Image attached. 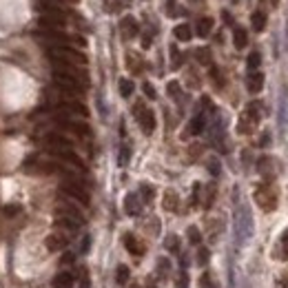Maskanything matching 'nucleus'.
<instances>
[{"label": "nucleus", "mask_w": 288, "mask_h": 288, "mask_svg": "<svg viewBox=\"0 0 288 288\" xmlns=\"http://www.w3.org/2000/svg\"><path fill=\"white\" fill-rule=\"evenodd\" d=\"M44 244H47L49 251H62V248H64L69 242H66V237L62 235V233H51V235L47 237V242H44Z\"/></svg>", "instance_id": "nucleus-17"}, {"label": "nucleus", "mask_w": 288, "mask_h": 288, "mask_svg": "<svg viewBox=\"0 0 288 288\" xmlns=\"http://www.w3.org/2000/svg\"><path fill=\"white\" fill-rule=\"evenodd\" d=\"M69 3H78V0H69Z\"/></svg>", "instance_id": "nucleus-44"}, {"label": "nucleus", "mask_w": 288, "mask_h": 288, "mask_svg": "<svg viewBox=\"0 0 288 288\" xmlns=\"http://www.w3.org/2000/svg\"><path fill=\"white\" fill-rule=\"evenodd\" d=\"M38 25L42 27V31H62L64 16H40Z\"/></svg>", "instance_id": "nucleus-12"}, {"label": "nucleus", "mask_w": 288, "mask_h": 288, "mask_svg": "<svg viewBox=\"0 0 288 288\" xmlns=\"http://www.w3.org/2000/svg\"><path fill=\"white\" fill-rule=\"evenodd\" d=\"M47 151H49L51 158L60 160V162H66V164L76 166V169L85 171V162H82V158L74 151V149H47Z\"/></svg>", "instance_id": "nucleus-8"}, {"label": "nucleus", "mask_w": 288, "mask_h": 288, "mask_svg": "<svg viewBox=\"0 0 288 288\" xmlns=\"http://www.w3.org/2000/svg\"><path fill=\"white\" fill-rule=\"evenodd\" d=\"M55 213H58V218H69V220L78 222V224H82V222H85V215L80 213V208L71 206V204H60V206L55 208Z\"/></svg>", "instance_id": "nucleus-14"}, {"label": "nucleus", "mask_w": 288, "mask_h": 288, "mask_svg": "<svg viewBox=\"0 0 288 288\" xmlns=\"http://www.w3.org/2000/svg\"><path fill=\"white\" fill-rule=\"evenodd\" d=\"M233 44H235V49H244L248 44V33L244 27H235L233 29Z\"/></svg>", "instance_id": "nucleus-20"}, {"label": "nucleus", "mask_w": 288, "mask_h": 288, "mask_svg": "<svg viewBox=\"0 0 288 288\" xmlns=\"http://www.w3.org/2000/svg\"><path fill=\"white\" fill-rule=\"evenodd\" d=\"M259 118H262V115H259V104L251 102L246 109H244V113L240 118V124H237L240 133H251V129L259 122Z\"/></svg>", "instance_id": "nucleus-6"}, {"label": "nucleus", "mask_w": 288, "mask_h": 288, "mask_svg": "<svg viewBox=\"0 0 288 288\" xmlns=\"http://www.w3.org/2000/svg\"><path fill=\"white\" fill-rule=\"evenodd\" d=\"M120 31H122V38L131 40V38H135L140 33V25H137V20L133 16H124L120 22Z\"/></svg>", "instance_id": "nucleus-11"}, {"label": "nucleus", "mask_w": 288, "mask_h": 288, "mask_svg": "<svg viewBox=\"0 0 288 288\" xmlns=\"http://www.w3.org/2000/svg\"><path fill=\"white\" fill-rule=\"evenodd\" d=\"M171 60H173V62H171V66H173V69H180V66H182V55H180V51H177L175 44L171 47Z\"/></svg>", "instance_id": "nucleus-33"}, {"label": "nucleus", "mask_w": 288, "mask_h": 288, "mask_svg": "<svg viewBox=\"0 0 288 288\" xmlns=\"http://www.w3.org/2000/svg\"><path fill=\"white\" fill-rule=\"evenodd\" d=\"M55 122H58V126H62V129L76 133V135H80V137H89V135H91V126H89L87 122L71 120V118H66V115H55Z\"/></svg>", "instance_id": "nucleus-7"}, {"label": "nucleus", "mask_w": 288, "mask_h": 288, "mask_svg": "<svg viewBox=\"0 0 288 288\" xmlns=\"http://www.w3.org/2000/svg\"><path fill=\"white\" fill-rule=\"evenodd\" d=\"M140 193H142L144 202H151L153 195H155V188H153V186H149V184H142V186H140Z\"/></svg>", "instance_id": "nucleus-34"}, {"label": "nucleus", "mask_w": 288, "mask_h": 288, "mask_svg": "<svg viewBox=\"0 0 288 288\" xmlns=\"http://www.w3.org/2000/svg\"><path fill=\"white\" fill-rule=\"evenodd\" d=\"M44 144H47V149H74V142L69 140L66 135H62V133H47L44 135Z\"/></svg>", "instance_id": "nucleus-10"}, {"label": "nucleus", "mask_w": 288, "mask_h": 288, "mask_svg": "<svg viewBox=\"0 0 288 288\" xmlns=\"http://www.w3.org/2000/svg\"><path fill=\"white\" fill-rule=\"evenodd\" d=\"M47 53H49V60H62V62H71V64H76V66L87 64V55L82 53V51H78V49L66 47V44L49 47Z\"/></svg>", "instance_id": "nucleus-2"}, {"label": "nucleus", "mask_w": 288, "mask_h": 288, "mask_svg": "<svg viewBox=\"0 0 288 288\" xmlns=\"http://www.w3.org/2000/svg\"><path fill=\"white\" fill-rule=\"evenodd\" d=\"M208 257H210L208 248H199V253H197V264H199V266H206Z\"/></svg>", "instance_id": "nucleus-36"}, {"label": "nucleus", "mask_w": 288, "mask_h": 288, "mask_svg": "<svg viewBox=\"0 0 288 288\" xmlns=\"http://www.w3.org/2000/svg\"><path fill=\"white\" fill-rule=\"evenodd\" d=\"M262 64V55H259L257 51H253L251 55H248V60H246V66H248V71H257V66Z\"/></svg>", "instance_id": "nucleus-31"}, {"label": "nucleus", "mask_w": 288, "mask_h": 288, "mask_svg": "<svg viewBox=\"0 0 288 288\" xmlns=\"http://www.w3.org/2000/svg\"><path fill=\"white\" fill-rule=\"evenodd\" d=\"M246 89L253 93V96H257L259 91L264 89V74L262 71H251L246 78Z\"/></svg>", "instance_id": "nucleus-15"}, {"label": "nucleus", "mask_w": 288, "mask_h": 288, "mask_svg": "<svg viewBox=\"0 0 288 288\" xmlns=\"http://www.w3.org/2000/svg\"><path fill=\"white\" fill-rule=\"evenodd\" d=\"M142 89H144V93H147V98H149V100H155V98H158V93H155V89H153L151 85H149V82H144Z\"/></svg>", "instance_id": "nucleus-38"}, {"label": "nucleus", "mask_w": 288, "mask_h": 288, "mask_svg": "<svg viewBox=\"0 0 288 288\" xmlns=\"http://www.w3.org/2000/svg\"><path fill=\"white\" fill-rule=\"evenodd\" d=\"M164 246H166V251L169 253H180V237L177 235H166V240H164Z\"/></svg>", "instance_id": "nucleus-25"}, {"label": "nucleus", "mask_w": 288, "mask_h": 288, "mask_svg": "<svg viewBox=\"0 0 288 288\" xmlns=\"http://www.w3.org/2000/svg\"><path fill=\"white\" fill-rule=\"evenodd\" d=\"M251 25H253V29L257 31V33H262L266 29V14L264 11H253V16H251Z\"/></svg>", "instance_id": "nucleus-22"}, {"label": "nucleus", "mask_w": 288, "mask_h": 288, "mask_svg": "<svg viewBox=\"0 0 288 288\" xmlns=\"http://www.w3.org/2000/svg\"><path fill=\"white\" fill-rule=\"evenodd\" d=\"M58 109L62 111L64 115H80V118H89V109L80 100H60Z\"/></svg>", "instance_id": "nucleus-9"}, {"label": "nucleus", "mask_w": 288, "mask_h": 288, "mask_svg": "<svg viewBox=\"0 0 288 288\" xmlns=\"http://www.w3.org/2000/svg\"><path fill=\"white\" fill-rule=\"evenodd\" d=\"M60 193H64L66 197L76 199V202H80L82 206H89V202H91V197H89L87 188L80 184L78 180H74V177H66V180L60 184Z\"/></svg>", "instance_id": "nucleus-3"}, {"label": "nucleus", "mask_w": 288, "mask_h": 288, "mask_svg": "<svg viewBox=\"0 0 288 288\" xmlns=\"http://www.w3.org/2000/svg\"><path fill=\"white\" fill-rule=\"evenodd\" d=\"M186 235H188V242H191L193 246H199V244H202V233H199L197 226H188Z\"/></svg>", "instance_id": "nucleus-27"}, {"label": "nucleus", "mask_w": 288, "mask_h": 288, "mask_svg": "<svg viewBox=\"0 0 288 288\" xmlns=\"http://www.w3.org/2000/svg\"><path fill=\"white\" fill-rule=\"evenodd\" d=\"M173 36H175L180 42H188V40L193 38V27L186 25V22H182V25H177L175 29H173Z\"/></svg>", "instance_id": "nucleus-18"}, {"label": "nucleus", "mask_w": 288, "mask_h": 288, "mask_svg": "<svg viewBox=\"0 0 288 288\" xmlns=\"http://www.w3.org/2000/svg\"><path fill=\"white\" fill-rule=\"evenodd\" d=\"M133 115H135L137 124H140V129L144 131V135H151L155 131V113L151 109H147L142 102H137L135 107H133Z\"/></svg>", "instance_id": "nucleus-5"}, {"label": "nucleus", "mask_w": 288, "mask_h": 288, "mask_svg": "<svg viewBox=\"0 0 288 288\" xmlns=\"http://www.w3.org/2000/svg\"><path fill=\"white\" fill-rule=\"evenodd\" d=\"M115 277H118V284H120V286H124L126 281H129V266L120 264V266H118V270H115Z\"/></svg>", "instance_id": "nucleus-30"}, {"label": "nucleus", "mask_w": 288, "mask_h": 288, "mask_svg": "<svg viewBox=\"0 0 288 288\" xmlns=\"http://www.w3.org/2000/svg\"><path fill=\"white\" fill-rule=\"evenodd\" d=\"M133 89H135V85H133L129 78H122V80H120V96L122 98H131L133 96Z\"/></svg>", "instance_id": "nucleus-26"}, {"label": "nucleus", "mask_w": 288, "mask_h": 288, "mask_svg": "<svg viewBox=\"0 0 288 288\" xmlns=\"http://www.w3.org/2000/svg\"><path fill=\"white\" fill-rule=\"evenodd\" d=\"M18 210H20L18 206H11V208L7 206V208H5V213H7V215H16V213H18Z\"/></svg>", "instance_id": "nucleus-42"}, {"label": "nucleus", "mask_w": 288, "mask_h": 288, "mask_svg": "<svg viewBox=\"0 0 288 288\" xmlns=\"http://www.w3.org/2000/svg\"><path fill=\"white\" fill-rule=\"evenodd\" d=\"M55 224H58L60 229L69 231V233H76V231H78V229H80V226H82V224H78V222L69 220V218H58V220H55Z\"/></svg>", "instance_id": "nucleus-24"}, {"label": "nucleus", "mask_w": 288, "mask_h": 288, "mask_svg": "<svg viewBox=\"0 0 288 288\" xmlns=\"http://www.w3.org/2000/svg\"><path fill=\"white\" fill-rule=\"evenodd\" d=\"M124 210H126V215H140L142 213V206H140V199H137L135 193H129V195L124 197Z\"/></svg>", "instance_id": "nucleus-16"}, {"label": "nucleus", "mask_w": 288, "mask_h": 288, "mask_svg": "<svg viewBox=\"0 0 288 288\" xmlns=\"http://www.w3.org/2000/svg\"><path fill=\"white\" fill-rule=\"evenodd\" d=\"M175 286L177 288H188V275L182 270L180 275H177V281H175Z\"/></svg>", "instance_id": "nucleus-37"}, {"label": "nucleus", "mask_w": 288, "mask_h": 288, "mask_svg": "<svg viewBox=\"0 0 288 288\" xmlns=\"http://www.w3.org/2000/svg\"><path fill=\"white\" fill-rule=\"evenodd\" d=\"M71 286H74V277H71V273H60V275H55L53 288H71Z\"/></svg>", "instance_id": "nucleus-23"}, {"label": "nucleus", "mask_w": 288, "mask_h": 288, "mask_svg": "<svg viewBox=\"0 0 288 288\" xmlns=\"http://www.w3.org/2000/svg\"><path fill=\"white\" fill-rule=\"evenodd\" d=\"M204 131V113H197L195 118L188 122V129H186V135H199Z\"/></svg>", "instance_id": "nucleus-21"}, {"label": "nucleus", "mask_w": 288, "mask_h": 288, "mask_svg": "<svg viewBox=\"0 0 288 288\" xmlns=\"http://www.w3.org/2000/svg\"><path fill=\"white\" fill-rule=\"evenodd\" d=\"M80 288H89V277H87V273L82 275V286Z\"/></svg>", "instance_id": "nucleus-43"}, {"label": "nucleus", "mask_w": 288, "mask_h": 288, "mask_svg": "<svg viewBox=\"0 0 288 288\" xmlns=\"http://www.w3.org/2000/svg\"><path fill=\"white\" fill-rule=\"evenodd\" d=\"M129 158H131V149H129V147H126V144H124V147L120 149V158H118V164H120V166H126V164H129Z\"/></svg>", "instance_id": "nucleus-32"}, {"label": "nucleus", "mask_w": 288, "mask_h": 288, "mask_svg": "<svg viewBox=\"0 0 288 288\" xmlns=\"http://www.w3.org/2000/svg\"><path fill=\"white\" fill-rule=\"evenodd\" d=\"M166 91H169V96L173 98V100H180V85H177V82H169V85H166Z\"/></svg>", "instance_id": "nucleus-35"}, {"label": "nucleus", "mask_w": 288, "mask_h": 288, "mask_svg": "<svg viewBox=\"0 0 288 288\" xmlns=\"http://www.w3.org/2000/svg\"><path fill=\"white\" fill-rule=\"evenodd\" d=\"M158 270H160V273H166V270H169V259H160V262H158Z\"/></svg>", "instance_id": "nucleus-41"}, {"label": "nucleus", "mask_w": 288, "mask_h": 288, "mask_svg": "<svg viewBox=\"0 0 288 288\" xmlns=\"http://www.w3.org/2000/svg\"><path fill=\"white\" fill-rule=\"evenodd\" d=\"M255 202H257V206L264 210V213H273L277 208V193L275 188L270 184H262L257 186V191H255Z\"/></svg>", "instance_id": "nucleus-4"}, {"label": "nucleus", "mask_w": 288, "mask_h": 288, "mask_svg": "<svg viewBox=\"0 0 288 288\" xmlns=\"http://www.w3.org/2000/svg\"><path fill=\"white\" fill-rule=\"evenodd\" d=\"M53 85L69 98H80L85 93V87L89 85V78L66 74V71H53Z\"/></svg>", "instance_id": "nucleus-1"}, {"label": "nucleus", "mask_w": 288, "mask_h": 288, "mask_svg": "<svg viewBox=\"0 0 288 288\" xmlns=\"http://www.w3.org/2000/svg\"><path fill=\"white\" fill-rule=\"evenodd\" d=\"M124 248L129 251L133 257H142L144 253H147V248H144V244H140V240H137L135 235H131V233H124Z\"/></svg>", "instance_id": "nucleus-13"}, {"label": "nucleus", "mask_w": 288, "mask_h": 288, "mask_svg": "<svg viewBox=\"0 0 288 288\" xmlns=\"http://www.w3.org/2000/svg\"><path fill=\"white\" fill-rule=\"evenodd\" d=\"M210 31H213V18H199L197 20V27H195V33L199 38H208L210 36Z\"/></svg>", "instance_id": "nucleus-19"}, {"label": "nucleus", "mask_w": 288, "mask_h": 288, "mask_svg": "<svg viewBox=\"0 0 288 288\" xmlns=\"http://www.w3.org/2000/svg\"><path fill=\"white\" fill-rule=\"evenodd\" d=\"M195 58H197V62L199 64H210V49H206V47H199V49H195Z\"/></svg>", "instance_id": "nucleus-28"}, {"label": "nucleus", "mask_w": 288, "mask_h": 288, "mask_svg": "<svg viewBox=\"0 0 288 288\" xmlns=\"http://www.w3.org/2000/svg\"><path fill=\"white\" fill-rule=\"evenodd\" d=\"M199 284H202V288H215V284L210 281V275H208V273L202 275V281H199Z\"/></svg>", "instance_id": "nucleus-40"}, {"label": "nucleus", "mask_w": 288, "mask_h": 288, "mask_svg": "<svg viewBox=\"0 0 288 288\" xmlns=\"http://www.w3.org/2000/svg\"><path fill=\"white\" fill-rule=\"evenodd\" d=\"M164 208L171 210V213L177 210V195H175L173 191H166V195H164Z\"/></svg>", "instance_id": "nucleus-29"}, {"label": "nucleus", "mask_w": 288, "mask_h": 288, "mask_svg": "<svg viewBox=\"0 0 288 288\" xmlns=\"http://www.w3.org/2000/svg\"><path fill=\"white\" fill-rule=\"evenodd\" d=\"M281 251H284V257L288 259V229L284 231V235H281Z\"/></svg>", "instance_id": "nucleus-39"}]
</instances>
